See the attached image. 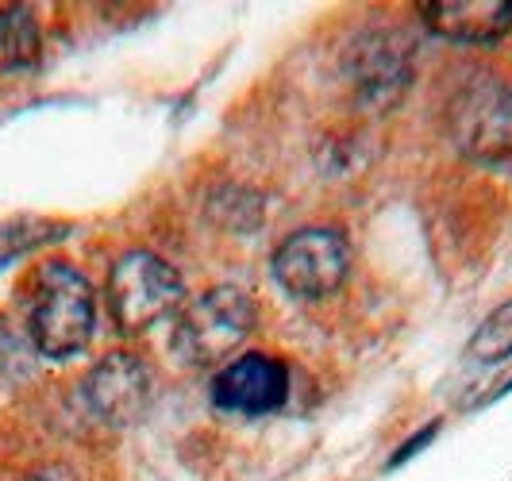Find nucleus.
Masks as SVG:
<instances>
[{"instance_id": "obj_11", "label": "nucleus", "mask_w": 512, "mask_h": 481, "mask_svg": "<svg viewBox=\"0 0 512 481\" xmlns=\"http://www.w3.org/2000/svg\"><path fill=\"white\" fill-rule=\"evenodd\" d=\"M512 355V301L497 304L478 331L470 335V358L474 362H505Z\"/></svg>"}, {"instance_id": "obj_13", "label": "nucleus", "mask_w": 512, "mask_h": 481, "mask_svg": "<svg viewBox=\"0 0 512 481\" xmlns=\"http://www.w3.org/2000/svg\"><path fill=\"white\" fill-rule=\"evenodd\" d=\"M24 481H77V474L66 470V466H39V470H31Z\"/></svg>"}, {"instance_id": "obj_3", "label": "nucleus", "mask_w": 512, "mask_h": 481, "mask_svg": "<svg viewBox=\"0 0 512 481\" xmlns=\"http://www.w3.org/2000/svg\"><path fill=\"white\" fill-rule=\"evenodd\" d=\"M104 297L120 335H143L181 304V274L158 254L128 251L112 262Z\"/></svg>"}, {"instance_id": "obj_12", "label": "nucleus", "mask_w": 512, "mask_h": 481, "mask_svg": "<svg viewBox=\"0 0 512 481\" xmlns=\"http://www.w3.org/2000/svg\"><path fill=\"white\" fill-rule=\"evenodd\" d=\"M66 224H51V220H8L0 224V266H8L12 258L35 251L43 243H54L66 235Z\"/></svg>"}, {"instance_id": "obj_2", "label": "nucleus", "mask_w": 512, "mask_h": 481, "mask_svg": "<svg viewBox=\"0 0 512 481\" xmlns=\"http://www.w3.org/2000/svg\"><path fill=\"white\" fill-rule=\"evenodd\" d=\"M258 324V304L239 285H216L189 304L174 328V351L193 370L228 366V358L251 339Z\"/></svg>"}, {"instance_id": "obj_8", "label": "nucleus", "mask_w": 512, "mask_h": 481, "mask_svg": "<svg viewBox=\"0 0 512 481\" xmlns=\"http://www.w3.org/2000/svg\"><path fill=\"white\" fill-rule=\"evenodd\" d=\"M343 74L351 81L355 101L370 108L397 104L412 77V47L397 31H366L351 43L343 58Z\"/></svg>"}, {"instance_id": "obj_1", "label": "nucleus", "mask_w": 512, "mask_h": 481, "mask_svg": "<svg viewBox=\"0 0 512 481\" xmlns=\"http://www.w3.org/2000/svg\"><path fill=\"white\" fill-rule=\"evenodd\" d=\"M97 328V297L89 278L70 262H47L35 274L27 331L35 351L47 358H70L89 347Z\"/></svg>"}, {"instance_id": "obj_6", "label": "nucleus", "mask_w": 512, "mask_h": 481, "mask_svg": "<svg viewBox=\"0 0 512 481\" xmlns=\"http://www.w3.org/2000/svg\"><path fill=\"white\" fill-rule=\"evenodd\" d=\"M154 393V370L151 362L135 351H112L104 355L81 385V397L89 412L108 424V428H131L147 405H151Z\"/></svg>"}, {"instance_id": "obj_5", "label": "nucleus", "mask_w": 512, "mask_h": 481, "mask_svg": "<svg viewBox=\"0 0 512 481\" xmlns=\"http://www.w3.org/2000/svg\"><path fill=\"white\" fill-rule=\"evenodd\" d=\"M351 270V243L339 228L312 224L285 235L274 251V278L297 301H320L335 293Z\"/></svg>"}, {"instance_id": "obj_9", "label": "nucleus", "mask_w": 512, "mask_h": 481, "mask_svg": "<svg viewBox=\"0 0 512 481\" xmlns=\"http://www.w3.org/2000/svg\"><path fill=\"white\" fill-rule=\"evenodd\" d=\"M424 27L466 47H493L512 31V0H428L420 4Z\"/></svg>"}, {"instance_id": "obj_7", "label": "nucleus", "mask_w": 512, "mask_h": 481, "mask_svg": "<svg viewBox=\"0 0 512 481\" xmlns=\"http://www.w3.org/2000/svg\"><path fill=\"white\" fill-rule=\"evenodd\" d=\"M289 389H293V378L282 358L251 351L216 370L208 397L228 416H274L289 401Z\"/></svg>"}, {"instance_id": "obj_4", "label": "nucleus", "mask_w": 512, "mask_h": 481, "mask_svg": "<svg viewBox=\"0 0 512 481\" xmlns=\"http://www.w3.org/2000/svg\"><path fill=\"white\" fill-rule=\"evenodd\" d=\"M447 135L462 154L478 162L512 158V81L474 74L447 101Z\"/></svg>"}, {"instance_id": "obj_10", "label": "nucleus", "mask_w": 512, "mask_h": 481, "mask_svg": "<svg viewBox=\"0 0 512 481\" xmlns=\"http://www.w3.org/2000/svg\"><path fill=\"white\" fill-rule=\"evenodd\" d=\"M43 51L39 20L27 4H0V74H27Z\"/></svg>"}]
</instances>
